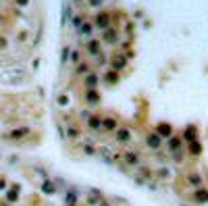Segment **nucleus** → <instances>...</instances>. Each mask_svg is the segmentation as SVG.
<instances>
[{"instance_id":"obj_3","label":"nucleus","mask_w":208,"mask_h":206,"mask_svg":"<svg viewBox=\"0 0 208 206\" xmlns=\"http://www.w3.org/2000/svg\"><path fill=\"white\" fill-rule=\"evenodd\" d=\"M119 40V34L115 29H106L104 31V42H117Z\"/></svg>"},{"instance_id":"obj_4","label":"nucleus","mask_w":208,"mask_h":206,"mask_svg":"<svg viewBox=\"0 0 208 206\" xmlns=\"http://www.w3.org/2000/svg\"><path fill=\"white\" fill-rule=\"evenodd\" d=\"M98 83V75L96 73H90V75H88V85H96Z\"/></svg>"},{"instance_id":"obj_6","label":"nucleus","mask_w":208,"mask_h":206,"mask_svg":"<svg viewBox=\"0 0 208 206\" xmlns=\"http://www.w3.org/2000/svg\"><path fill=\"white\" fill-rule=\"evenodd\" d=\"M79 58H81V56H79V52H75V54H73V62H79Z\"/></svg>"},{"instance_id":"obj_8","label":"nucleus","mask_w":208,"mask_h":206,"mask_svg":"<svg viewBox=\"0 0 208 206\" xmlns=\"http://www.w3.org/2000/svg\"><path fill=\"white\" fill-rule=\"evenodd\" d=\"M75 2H81V0H75Z\"/></svg>"},{"instance_id":"obj_1","label":"nucleus","mask_w":208,"mask_h":206,"mask_svg":"<svg viewBox=\"0 0 208 206\" xmlns=\"http://www.w3.org/2000/svg\"><path fill=\"white\" fill-rule=\"evenodd\" d=\"M106 23H108V13H100L96 17V25L100 29H106V27H111V25H106Z\"/></svg>"},{"instance_id":"obj_5","label":"nucleus","mask_w":208,"mask_h":206,"mask_svg":"<svg viewBox=\"0 0 208 206\" xmlns=\"http://www.w3.org/2000/svg\"><path fill=\"white\" fill-rule=\"evenodd\" d=\"M90 31H92V23H85L83 29H81V34H90Z\"/></svg>"},{"instance_id":"obj_2","label":"nucleus","mask_w":208,"mask_h":206,"mask_svg":"<svg viewBox=\"0 0 208 206\" xmlns=\"http://www.w3.org/2000/svg\"><path fill=\"white\" fill-rule=\"evenodd\" d=\"M88 52H90V54H98V52H100V42L90 40L88 42Z\"/></svg>"},{"instance_id":"obj_7","label":"nucleus","mask_w":208,"mask_h":206,"mask_svg":"<svg viewBox=\"0 0 208 206\" xmlns=\"http://www.w3.org/2000/svg\"><path fill=\"white\" fill-rule=\"evenodd\" d=\"M102 0H90V4H100Z\"/></svg>"}]
</instances>
